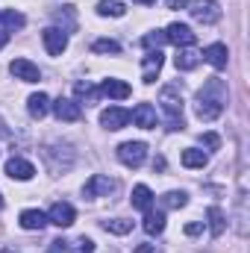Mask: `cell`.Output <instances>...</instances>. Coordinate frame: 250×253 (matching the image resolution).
I'll use <instances>...</instances> for the list:
<instances>
[{
    "label": "cell",
    "mask_w": 250,
    "mask_h": 253,
    "mask_svg": "<svg viewBox=\"0 0 250 253\" xmlns=\"http://www.w3.org/2000/svg\"><path fill=\"white\" fill-rule=\"evenodd\" d=\"M224 103H227V85H224V80L209 77V80L203 83V88L197 91L194 112H197L200 121H215V118L224 112Z\"/></svg>",
    "instance_id": "obj_1"
},
{
    "label": "cell",
    "mask_w": 250,
    "mask_h": 253,
    "mask_svg": "<svg viewBox=\"0 0 250 253\" xmlns=\"http://www.w3.org/2000/svg\"><path fill=\"white\" fill-rule=\"evenodd\" d=\"M47 253H68V242H62V239L50 242V251H47Z\"/></svg>",
    "instance_id": "obj_33"
},
{
    "label": "cell",
    "mask_w": 250,
    "mask_h": 253,
    "mask_svg": "<svg viewBox=\"0 0 250 253\" xmlns=\"http://www.w3.org/2000/svg\"><path fill=\"white\" fill-rule=\"evenodd\" d=\"M206 215H209V230H212V236L218 239V236L224 233V227H227V224H224V212H221L218 206H209Z\"/></svg>",
    "instance_id": "obj_24"
},
{
    "label": "cell",
    "mask_w": 250,
    "mask_h": 253,
    "mask_svg": "<svg viewBox=\"0 0 250 253\" xmlns=\"http://www.w3.org/2000/svg\"><path fill=\"white\" fill-rule=\"evenodd\" d=\"M162 230H165V215H162V212H147V215H144V233L159 236Z\"/></svg>",
    "instance_id": "obj_23"
},
{
    "label": "cell",
    "mask_w": 250,
    "mask_h": 253,
    "mask_svg": "<svg viewBox=\"0 0 250 253\" xmlns=\"http://www.w3.org/2000/svg\"><path fill=\"white\" fill-rule=\"evenodd\" d=\"M165 6H168V9H186V6H188V0H168Z\"/></svg>",
    "instance_id": "obj_34"
},
{
    "label": "cell",
    "mask_w": 250,
    "mask_h": 253,
    "mask_svg": "<svg viewBox=\"0 0 250 253\" xmlns=\"http://www.w3.org/2000/svg\"><path fill=\"white\" fill-rule=\"evenodd\" d=\"M100 94H106V97H112V100H126V97L132 94V88L126 85L124 80H103Z\"/></svg>",
    "instance_id": "obj_16"
},
{
    "label": "cell",
    "mask_w": 250,
    "mask_h": 253,
    "mask_svg": "<svg viewBox=\"0 0 250 253\" xmlns=\"http://www.w3.org/2000/svg\"><path fill=\"white\" fill-rule=\"evenodd\" d=\"M162 44H165V33H159V30H156V33H147V36L141 39V47H150V50H153V47L159 50Z\"/></svg>",
    "instance_id": "obj_29"
},
{
    "label": "cell",
    "mask_w": 250,
    "mask_h": 253,
    "mask_svg": "<svg viewBox=\"0 0 250 253\" xmlns=\"http://www.w3.org/2000/svg\"><path fill=\"white\" fill-rule=\"evenodd\" d=\"M97 15H103V18H124L126 6L121 0H100L97 3Z\"/></svg>",
    "instance_id": "obj_20"
},
{
    "label": "cell",
    "mask_w": 250,
    "mask_h": 253,
    "mask_svg": "<svg viewBox=\"0 0 250 253\" xmlns=\"http://www.w3.org/2000/svg\"><path fill=\"white\" fill-rule=\"evenodd\" d=\"M74 218H77V212H74V206H71V203H53V206H50V212H47V221H50V224H56V227H71V224H74Z\"/></svg>",
    "instance_id": "obj_13"
},
{
    "label": "cell",
    "mask_w": 250,
    "mask_h": 253,
    "mask_svg": "<svg viewBox=\"0 0 250 253\" xmlns=\"http://www.w3.org/2000/svg\"><path fill=\"white\" fill-rule=\"evenodd\" d=\"M162 65H165V56H162V50H150V53L141 59V80H144L147 85H150V83H156V77H159Z\"/></svg>",
    "instance_id": "obj_8"
},
{
    "label": "cell",
    "mask_w": 250,
    "mask_h": 253,
    "mask_svg": "<svg viewBox=\"0 0 250 253\" xmlns=\"http://www.w3.org/2000/svg\"><path fill=\"white\" fill-rule=\"evenodd\" d=\"M91 50H94V53H121V44L112 42V39H97V42L91 44Z\"/></svg>",
    "instance_id": "obj_28"
},
{
    "label": "cell",
    "mask_w": 250,
    "mask_h": 253,
    "mask_svg": "<svg viewBox=\"0 0 250 253\" xmlns=\"http://www.w3.org/2000/svg\"><path fill=\"white\" fill-rule=\"evenodd\" d=\"M0 18H3V12H0Z\"/></svg>",
    "instance_id": "obj_40"
},
{
    "label": "cell",
    "mask_w": 250,
    "mask_h": 253,
    "mask_svg": "<svg viewBox=\"0 0 250 253\" xmlns=\"http://www.w3.org/2000/svg\"><path fill=\"white\" fill-rule=\"evenodd\" d=\"M18 224H21L24 230H44L47 215H44V212H39V209H24V212H21V218H18Z\"/></svg>",
    "instance_id": "obj_18"
},
{
    "label": "cell",
    "mask_w": 250,
    "mask_h": 253,
    "mask_svg": "<svg viewBox=\"0 0 250 253\" xmlns=\"http://www.w3.org/2000/svg\"><path fill=\"white\" fill-rule=\"evenodd\" d=\"M103 230L106 233H115V236H126L132 230V221L126 218H112V221H103Z\"/></svg>",
    "instance_id": "obj_26"
},
{
    "label": "cell",
    "mask_w": 250,
    "mask_h": 253,
    "mask_svg": "<svg viewBox=\"0 0 250 253\" xmlns=\"http://www.w3.org/2000/svg\"><path fill=\"white\" fill-rule=\"evenodd\" d=\"M53 112H56L59 121H80V118H83L80 103H77V100H68V97H59V100L53 103Z\"/></svg>",
    "instance_id": "obj_15"
},
{
    "label": "cell",
    "mask_w": 250,
    "mask_h": 253,
    "mask_svg": "<svg viewBox=\"0 0 250 253\" xmlns=\"http://www.w3.org/2000/svg\"><path fill=\"white\" fill-rule=\"evenodd\" d=\"M177 71H194L197 65H200V53L197 50H188V47H183L180 53H177Z\"/></svg>",
    "instance_id": "obj_22"
},
{
    "label": "cell",
    "mask_w": 250,
    "mask_h": 253,
    "mask_svg": "<svg viewBox=\"0 0 250 253\" xmlns=\"http://www.w3.org/2000/svg\"><path fill=\"white\" fill-rule=\"evenodd\" d=\"M42 42H44V47H47L50 56H62L65 47H68V36H65V30H59V27H47L42 33Z\"/></svg>",
    "instance_id": "obj_6"
},
{
    "label": "cell",
    "mask_w": 250,
    "mask_h": 253,
    "mask_svg": "<svg viewBox=\"0 0 250 253\" xmlns=\"http://www.w3.org/2000/svg\"><path fill=\"white\" fill-rule=\"evenodd\" d=\"M135 253H159V251H156L153 245H138V248H135Z\"/></svg>",
    "instance_id": "obj_36"
},
{
    "label": "cell",
    "mask_w": 250,
    "mask_h": 253,
    "mask_svg": "<svg viewBox=\"0 0 250 253\" xmlns=\"http://www.w3.org/2000/svg\"><path fill=\"white\" fill-rule=\"evenodd\" d=\"M162 112H165V124L168 129H186L183 121V94H180V85H165L162 88Z\"/></svg>",
    "instance_id": "obj_2"
},
{
    "label": "cell",
    "mask_w": 250,
    "mask_h": 253,
    "mask_svg": "<svg viewBox=\"0 0 250 253\" xmlns=\"http://www.w3.org/2000/svg\"><path fill=\"white\" fill-rule=\"evenodd\" d=\"M186 203H188L186 191H168V194H162V206L165 209H183Z\"/></svg>",
    "instance_id": "obj_25"
},
{
    "label": "cell",
    "mask_w": 250,
    "mask_h": 253,
    "mask_svg": "<svg viewBox=\"0 0 250 253\" xmlns=\"http://www.w3.org/2000/svg\"><path fill=\"white\" fill-rule=\"evenodd\" d=\"M180 159H183L186 168H206V165H209V156H206L203 150H197V147H186Z\"/></svg>",
    "instance_id": "obj_19"
},
{
    "label": "cell",
    "mask_w": 250,
    "mask_h": 253,
    "mask_svg": "<svg viewBox=\"0 0 250 253\" xmlns=\"http://www.w3.org/2000/svg\"><path fill=\"white\" fill-rule=\"evenodd\" d=\"M165 42H171V44H177V47H191L194 42H197V36L191 33V27L188 24H171L168 30H165Z\"/></svg>",
    "instance_id": "obj_5"
},
{
    "label": "cell",
    "mask_w": 250,
    "mask_h": 253,
    "mask_svg": "<svg viewBox=\"0 0 250 253\" xmlns=\"http://www.w3.org/2000/svg\"><path fill=\"white\" fill-rule=\"evenodd\" d=\"M188 12L200 24H218L221 21V6L215 0H194V3H188Z\"/></svg>",
    "instance_id": "obj_3"
},
{
    "label": "cell",
    "mask_w": 250,
    "mask_h": 253,
    "mask_svg": "<svg viewBox=\"0 0 250 253\" xmlns=\"http://www.w3.org/2000/svg\"><path fill=\"white\" fill-rule=\"evenodd\" d=\"M100 124L106 126V129H124L129 124V112L121 109V106H109V109L100 112Z\"/></svg>",
    "instance_id": "obj_11"
},
{
    "label": "cell",
    "mask_w": 250,
    "mask_h": 253,
    "mask_svg": "<svg viewBox=\"0 0 250 253\" xmlns=\"http://www.w3.org/2000/svg\"><path fill=\"white\" fill-rule=\"evenodd\" d=\"M0 209H3V197H0Z\"/></svg>",
    "instance_id": "obj_39"
},
{
    "label": "cell",
    "mask_w": 250,
    "mask_h": 253,
    "mask_svg": "<svg viewBox=\"0 0 250 253\" xmlns=\"http://www.w3.org/2000/svg\"><path fill=\"white\" fill-rule=\"evenodd\" d=\"M9 71H12V77L21 80V83H39V80H42V71L30 62V59H15V62L9 65Z\"/></svg>",
    "instance_id": "obj_10"
},
{
    "label": "cell",
    "mask_w": 250,
    "mask_h": 253,
    "mask_svg": "<svg viewBox=\"0 0 250 253\" xmlns=\"http://www.w3.org/2000/svg\"><path fill=\"white\" fill-rule=\"evenodd\" d=\"M6 177H12V180H18V183H27V180L36 177V168H33V162L12 156V159L6 162Z\"/></svg>",
    "instance_id": "obj_9"
},
{
    "label": "cell",
    "mask_w": 250,
    "mask_h": 253,
    "mask_svg": "<svg viewBox=\"0 0 250 253\" xmlns=\"http://www.w3.org/2000/svg\"><path fill=\"white\" fill-rule=\"evenodd\" d=\"M200 230H203V224H186V233H188V236H197Z\"/></svg>",
    "instance_id": "obj_35"
},
{
    "label": "cell",
    "mask_w": 250,
    "mask_h": 253,
    "mask_svg": "<svg viewBox=\"0 0 250 253\" xmlns=\"http://www.w3.org/2000/svg\"><path fill=\"white\" fill-rule=\"evenodd\" d=\"M118 189V183L112 180V177H103V174H94L85 186H83V194L85 197H106L109 191Z\"/></svg>",
    "instance_id": "obj_7"
},
{
    "label": "cell",
    "mask_w": 250,
    "mask_h": 253,
    "mask_svg": "<svg viewBox=\"0 0 250 253\" xmlns=\"http://www.w3.org/2000/svg\"><path fill=\"white\" fill-rule=\"evenodd\" d=\"M71 253H94V242L83 236V239H77V242H74V248H71Z\"/></svg>",
    "instance_id": "obj_31"
},
{
    "label": "cell",
    "mask_w": 250,
    "mask_h": 253,
    "mask_svg": "<svg viewBox=\"0 0 250 253\" xmlns=\"http://www.w3.org/2000/svg\"><path fill=\"white\" fill-rule=\"evenodd\" d=\"M118 159L124 162L126 168L144 165V159H147V144H144V141H124V144L118 147Z\"/></svg>",
    "instance_id": "obj_4"
},
{
    "label": "cell",
    "mask_w": 250,
    "mask_h": 253,
    "mask_svg": "<svg viewBox=\"0 0 250 253\" xmlns=\"http://www.w3.org/2000/svg\"><path fill=\"white\" fill-rule=\"evenodd\" d=\"M200 59H203V62H209L215 71H224V68H227V59H230L227 44H209V47L200 53Z\"/></svg>",
    "instance_id": "obj_14"
},
{
    "label": "cell",
    "mask_w": 250,
    "mask_h": 253,
    "mask_svg": "<svg viewBox=\"0 0 250 253\" xmlns=\"http://www.w3.org/2000/svg\"><path fill=\"white\" fill-rule=\"evenodd\" d=\"M6 42H9V33H6V30H0V50H3V44H6Z\"/></svg>",
    "instance_id": "obj_37"
},
{
    "label": "cell",
    "mask_w": 250,
    "mask_h": 253,
    "mask_svg": "<svg viewBox=\"0 0 250 253\" xmlns=\"http://www.w3.org/2000/svg\"><path fill=\"white\" fill-rule=\"evenodd\" d=\"M129 121L135 126H141V129H153V126H156V109H153L150 103H138V106L129 112Z\"/></svg>",
    "instance_id": "obj_12"
},
{
    "label": "cell",
    "mask_w": 250,
    "mask_h": 253,
    "mask_svg": "<svg viewBox=\"0 0 250 253\" xmlns=\"http://www.w3.org/2000/svg\"><path fill=\"white\" fill-rule=\"evenodd\" d=\"M200 141H203L206 147H212V150H218V144H221V138H218L215 132H203V135H200Z\"/></svg>",
    "instance_id": "obj_32"
},
{
    "label": "cell",
    "mask_w": 250,
    "mask_h": 253,
    "mask_svg": "<svg viewBox=\"0 0 250 253\" xmlns=\"http://www.w3.org/2000/svg\"><path fill=\"white\" fill-rule=\"evenodd\" d=\"M0 24L6 27V33H9V30H21V27H24V15H21V12H3Z\"/></svg>",
    "instance_id": "obj_27"
},
{
    "label": "cell",
    "mask_w": 250,
    "mask_h": 253,
    "mask_svg": "<svg viewBox=\"0 0 250 253\" xmlns=\"http://www.w3.org/2000/svg\"><path fill=\"white\" fill-rule=\"evenodd\" d=\"M132 206L141 209V212H150V206H153V191L147 189V186H135V189H132Z\"/></svg>",
    "instance_id": "obj_21"
},
{
    "label": "cell",
    "mask_w": 250,
    "mask_h": 253,
    "mask_svg": "<svg viewBox=\"0 0 250 253\" xmlns=\"http://www.w3.org/2000/svg\"><path fill=\"white\" fill-rule=\"evenodd\" d=\"M27 109H30V115H33V118H44V115L50 112V97H47L44 91L30 94V97H27Z\"/></svg>",
    "instance_id": "obj_17"
},
{
    "label": "cell",
    "mask_w": 250,
    "mask_h": 253,
    "mask_svg": "<svg viewBox=\"0 0 250 253\" xmlns=\"http://www.w3.org/2000/svg\"><path fill=\"white\" fill-rule=\"evenodd\" d=\"M74 91H77V97H83V100H88V103L97 97V91H94L88 83H77V88H74Z\"/></svg>",
    "instance_id": "obj_30"
},
{
    "label": "cell",
    "mask_w": 250,
    "mask_h": 253,
    "mask_svg": "<svg viewBox=\"0 0 250 253\" xmlns=\"http://www.w3.org/2000/svg\"><path fill=\"white\" fill-rule=\"evenodd\" d=\"M135 3H141V6H153L156 0H135Z\"/></svg>",
    "instance_id": "obj_38"
}]
</instances>
